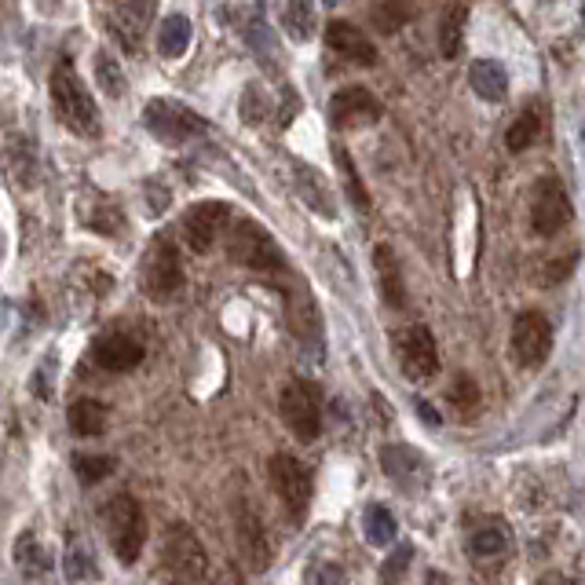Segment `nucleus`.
Masks as SVG:
<instances>
[{"label":"nucleus","instance_id":"26","mask_svg":"<svg viewBox=\"0 0 585 585\" xmlns=\"http://www.w3.org/2000/svg\"><path fill=\"white\" fill-rule=\"evenodd\" d=\"M465 22H468L465 4H450V11L439 19V52L447 55V59H458L461 55V44H465Z\"/></svg>","mask_w":585,"mask_h":585},{"label":"nucleus","instance_id":"10","mask_svg":"<svg viewBox=\"0 0 585 585\" xmlns=\"http://www.w3.org/2000/svg\"><path fill=\"white\" fill-rule=\"evenodd\" d=\"M571 198H567V187L556 176H542L538 187H534V198H531V227L534 234H542V238H553L560 234L567 224H571Z\"/></svg>","mask_w":585,"mask_h":585},{"label":"nucleus","instance_id":"33","mask_svg":"<svg viewBox=\"0 0 585 585\" xmlns=\"http://www.w3.org/2000/svg\"><path fill=\"white\" fill-rule=\"evenodd\" d=\"M333 154H337V165H341V172H344V187H348V198L355 202V209L359 213H370V194H366V187H362V176H359V169L351 165V158H348V150L337 143L333 147Z\"/></svg>","mask_w":585,"mask_h":585},{"label":"nucleus","instance_id":"37","mask_svg":"<svg viewBox=\"0 0 585 585\" xmlns=\"http://www.w3.org/2000/svg\"><path fill=\"white\" fill-rule=\"evenodd\" d=\"M410 560H414V545H395L392 553L384 556V564H381V585L403 582V575H406V567H410Z\"/></svg>","mask_w":585,"mask_h":585},{"label":"nucleus","instance_id":"2","mask_svg":"<svg viewBox=\"0 0 585 585\" xmlns=\"http://www.w3.org/2000/svg\"><path fill=\"white\" fill-rule=\"evenodd\" d=\"M161 575L169 585H209V556L187 523H169L161 534Z\"/></svg>","mask_w":585,"mask_h":585},{"label":"nucleus","instance_id":"23","mask_svg":"<svg viewBox=\"0 0 585 585\" xmlns=\"http://www.w3.org/2000/svg\"><path fill=\"white\" fill-rule=\"evenodd\" d=\"M289 322H293V333H297V341L304 344L308 351L319 355L322 351V322H319V311L311 304L308 297H300L289 304Z\"/></svg>","mask_w":585,"mask_h":585},{"label":"nucleus","instance_id":"7","mask_svg":"<svg viewBox=\"0 0 585 585\" xmlns=\"http://www.w3.org/2000/svg\"><path fill=\"white\" fill-rule=\"evenodd\" d=\"M183 289V264L180 249L172 238H154L147 260H143V293L154 300H169Z\"/></svg>","mask_w":585,"mask_h":585},{"label":"nucleus","instance_id":"28","mask_svg":"<svg viewBox=\"0 0 585 585\" xmlns=\"http://www.w3.org/2000/svg\"><path fill=\"white\" fill-rule=\"evenodd\" d=\"M538 136H542V117H538V110H523L509 125V132H505V147L512 154H520V150H531V143H538Z\"/></svg>","mask_w":585,"mask_h":585},{"label":"nucleus","instance_id":"42","mask_svg":"<svg viewBox=\"0 0 585 585\" xmlns=\"http://www.w3.org/2000/svg\"><path fill=\"white\" fill-rule=\"evenodd\" d=\"M417 410H421V417H425V421H432V425H436V421H439L436 410H432V406H428V403H417Z\"/></svg>","mask_w":585,"mask_h":585},{"label":"nucleus","instance_id":"43","mask_svg":"<svg viewBox=\"0 0 585 585\" xmlns=\"http://www.w3.org/2000/svg\"><path fill=\"white\" fill-rule=\"evenodd\" d=\"M428 585H447V578L439 575V571H428Z\"/></svg>","mask_w":585,"mask_h":585},{"label":"nucleus","instance_id":"25","mask_svg":"<svg viewBox=\"0 0 585 585\" xmlns=\"http://www.w3.org/2000/svg\"><path fill=\"white\" fill-rule=\"evenodd\" d=\"M191 19L187 15H169V19L161 22V30H158V52L165 55V59H183L187 55V48H191Z\"/></svg>","mask_w":585,"mask_h":585},{"label":"nucleus","instance_id":"6","mask_svg":"<svg viewBox=\"0 0 585 585\" xmlns=\"http://www.w3.org/2000/svg\"><path fill=\"white\" fill-rule=\"evenodd\" d=\"M143 128L150 136H158L169 147H183L205 132V121L191 107H183L176 99H150L143 107Z\"/></svg>","mask_w":585,"mask_h":585},{"label":"nucleus","instance_id":"13","mask_svg":"<svg viewBox=\"0 0 585 585\" xmlns=\"http://www.w3.org/2000/svg\"><path fill=\"white\" fill-rule=\"evenodd\" d=\"M231 224V205L224 202H198L183 216V238L191 245V253H209L224 227Z\"/></svg>","mask_w":585,"mask_h":585},{"label":"nucleus","instance_id":"35","mask_svg":"<svg viewBox=\"0 0 585 585\" xmlns=\"http://www.w3.org/2000/svg\"><path fill=\"white\" fill-rule=\"evenodd\" d=\"M117 468V461L110 454H74V472L81 483H99L107 479Z\"/></svg>","mask_w":585,"mask_h":585},{"label":"nucleus","instance_id":"22","mask_svg":"<svg viewBox=\"0 0 585 585\" xmlns=\"http://www.w3.org/2000/svg\"><path fill=\"white\" fill-rule=\"evenodd\" d=\"M66 421L74 428V436H103L110 425V410H107V403H99V399H74Z\"/></svg>","mask_w":585,"mask_h":585},{"label":"nucleus","instance_id":"15","mask_svg":"<svg viewBox=\"0 0 585 585\" xmlns=\"http://www.w3.org/2000/svg\"><path fill=\"white\" fill-rule=\"evenodd\" d=\"M143 344L132 337V333H121V330H114V333H103L96 341V348H92V359L103 366V370H110V373H128V370H136L139 362H143Z\"/></svg>","mask_w":585,"mask_h":585},{"label":"nucleus","instance_id":"21","mask_svg":"<svg viewBox=\"0 0 585 585\" xmlns=\"http://www.w3.org/2000/svg\"><path fill=\"white\" fill-rule=\"evenodd\" d=\"M114 30L125 33L128 44L136 48L143 30H147L150 15H154V0H114Z\"/></svg>","mask_w":585,"mask_h":585},{"label":"nucleus","instance_id":"44","mask_svg":"<svg viewBox=\"0 0 585 585\" xmlns=\"http://www.w3.org/2000/svg\"><path fill=\"white\" fill-rule=\"evenodd\" d=\"M337 4H341V0H326V8H337Z\"/></svg>","mask_w":585,"mask_h":585},{"label":"nucleus","instance_id":"1","mask_svg":"<svg viewBox=\"0 0 585 585\" xmlns=\"http://www.w3.org/2000/svg\"><path fill=\"white\" fill-rule=\"evenodd\" d=\"M52 107H55V117H59L74 136L99 139V132H103V125H99V107L70 59H59L52 70Z\"/></svg>","mask_w":585,"mask_h":585},{"label":"nucleus","instance_id":"34","mask_svg":"<svg viewBox=\"0 0 585 585\" xmlns=\"http://www.w3.org/2000/svg\"><path fill=\"white\" fill-rule=\"evenodd\" d=\"M63 571H66V578H74V582L96 578V560H92V553L85 549V542H70V545H66Z\"/></svg>","mask_w":585,"mask_h":585},{"label":"nucleus","instance_id":"38","mask_svg":"<svg viewBox=\"0 0 585 585\" xmlns=\"http://www.w3.org/2000/svg\"><path fill=\"white\" fill-rule=\"evenodd\" d=\"M450 403L458 406L461 414L476 410V403H479L476 381H472V377H465V373H458V377H454V384H450Z\"/></svg>","mask_w":585,"mask_h":585},{"label":"nucleus","instance_id":"20","mask_svg":"<svg viewBox=\"0 0 585 585\" xmlns=\"http://www.w3.org/2000/svg\"><path fill=\"white\" fill-rule=\"evenodd\" d=\"M4 169L15 176L19 187H33L37 180V147L26 136H11L4 143Z\"/></svg>","mask_w":585,"mask_h":585},{"label":"nucleus","instance_id":"24","mask_svg":"<svg viewBox=\"0 0 585 585\" xmlns=\"http://www.w3.org/2000/svg\"><path fill=\"white\" fill-rule=\"evenodd\" d=\"M512 545V531L505 523H483L476 531L468 534V553L479 556V560H494V556L509 553Z\"/></svg>","mask_w":585,"mask_h":585},{"label":"nucleus","instance_id":"18","mask_svg":"<svg viewBox=\"0 0 585 585\" xmlns=\"http://www.w3.org/2000/svg\"><path fill=\"white\" fill-rule=\"evenodd\" d=\"M293 187H297V194L308 202V209L315 216H326V220L337 216V205H333L330 187H326L319 169H311V165H304V161H293Z\"/></svg>","mask_w":585,"mask_h":585},{"label":"nucleus","instance_id":"29","mask_svg":"<svg viewBox=\"0 0 585 585\" xmlns=\"http://www.w3.org/2000/svg\"><path fill=\"white\" fill-rule=\"evenodd\" d=\"M286 30L297 44L315 37V4L311 0H286Z\"/></svg>","mask_w":585,"mask_h":585},{"label":"nucleus","instance_id":"9","mask_svg":"<svg viewBox=\"0 0 585 585\" xmlns=\"http://www.w3.org/2000/svg\"><path fill=\"white\" fill-rule=\"evenodd\" d=\"M553 351V322L542 311H520L512 322V355L523 370H538Z\"/></svg>","mask_w":585,"mask_h":585},{"label":"nucleus","instance_id":"16","mask_svg":"<svg viewBox=\"0 0 585 585\" xmlns=\"http://www.w3.org/2000/svg\"><path fill=\"white\" fill-rule=\"evenodd\" d=\"M326 44H330L341 59H348V63L377 66V48H373V41L370 37H362V30L359 26H351V22L333 19L330 26H326Z\"/></svg>","mask_w":585,"mask_h":585},{"label":"nucleus","instance_id":"3","mask_svg":"<svg viewBox=\"0 0 585 585\" xmlns=\"http://www.w3.org/2000/svg\"><path fill=\"white\" fill-rule=\"evenodd\" d=\"M103 527H107L110 549L121 564H136L147 545V512L132 494H117L103 509Z\"/></svg>","mask_w":585,"mask_h":585},{"label":"nucleus","instance_id":"36","mask_svg":"<svg viewBox=\"0 0 585 585\" xmlns=\"http://www.w3.org/2000/svg\"><path fill=\"white\" fill-rule=\"evenodd\" d=\"M245 41H249V48H253L260 59H271V63H278V44H275V33H271V26H267L264 19H249V26H245Z\"/></svg>","mask_w":585,"mask_h":585},{"label":"nucleus","instance_id":"14","mask_svg":"<svg viewBox=\"0 0 585 585\" xmlns=\"http://www.w3.org/2000/svg\"><path fill=\"white\" fill-rule=\"evenodd\" d=\"M381 103L370 88H341L337 96L330 99V121L337 128H370L381 121Z\"/></svg>","mask_w":585,"mask_h":585},{"label":"nucleus","instance_id":"17","mask_svg":"<svg viewBox=\"0 0 585 585\" xmlns=\"http://www.w3.org/2000/svg\"><path fill=\"white\" fill-rule=\"evenodd\" d=\"M373 267H377L381 300L388 304V308L403 311L406 308V282H403V267H399V256H395L392 245H377V249H373Z\"/></svg>","mask_w":585,"mask_h":585},{"label":"nucleus","instance_id":"12","mask_svg":"<svg viewBox=\"0 0 585 585\" xmlns=\"http://www.w3.org/2000/svg\"><path fill=\"white\" fill-rule=\"evenodd\" d=\"M234 538H238V549H242L245 564L253 567V571H267V567H271L267 527L253 501H245V498L234 501Z\"/></svg>","mask_w":585,"mask_h":585},{"label":"nucleus","instance_id":"41","mask_svg":"<svg viewBox=\"0 0 585 585\" xmlns=\"http://www.w3.org/2000/svg\"><path fill=\"white\" fill-rule=\"evenodd\" d=\"M264 114H267V110H260V88L249 85V88H245V99H242V117L249 121V125H260V121H264Z\"/></svg>","mask_w":585,"mask_h":585},{"label":"nucleus","instance_id":"32","mask_svg":"<svg viewBox=\"0 0 585 585\" xmlns=\"http://www.w3.org/2000/svg\"><path fill=\"white\" fill-rule=\"evenodd\" d=\"M96 81L103 88V96L110 99H121L128 92V81L121 74V66L114 63V55L110 52H96Z\"/></svg>","mask_w":585,"mask_h":585},{"label":"nucleus","instance_id":"11","mask_svg":"<svg viewBox=\"0 0 585 585\" xmlns=\"http://www.w3.org/2000/svg\"><path fill=\"white\" fill-rule=\"evenodd\" d=\"M267 476L275 483L278 498L286 501V509L293 512V520H300L311 505V472L304 461H297L293 454H275L267 461Z\"/></svg>","mask_w":585,"mask_h":585},{"label":"nucleus","instance_id":"31","mask_svg":"<svg viewBox=\"0 0 585 585\" xmlns=\"http://www.w3.org/2000/svg\"><path fill=\"white\" fill-rule=\"evenodd\" d=\"M366 538H370V545H381V549L399 538V523H395V516L384 505H370L366 509Z\"/></svg>","mask_w":585,"mask_h":585},{"label":"nucleus","instance_id":"5","mask_svg":"<svg viewBox=\"0 0 585 585\" xmlns=\"http://www.w3.org/2000/svg\"><path fill=\"white\" fill-rule=\"evenodd\" d=\"M278 410H282V421L300 443H315L322 432V388L315 381H289L282 388V399H278Z\"/></svg>","mask_w":585,"mask_h":585},{"label":"nucleus","instance_id":"8","mask_svg":"<svg viewBox=\"0 0 585 585\" xmlns=\"http://www.w3.org/2000/svg\"><path fill=\"white\" fill-rule=\"evenodd\" d=\"M395 359L410 381H432L439 373V348L428 326H406L395 333Z\"/></svg>","mask_w":585,"mask_h":585},{"label":"nucleus","instance_id":"4","mask_svg":"<svg viewBox=\"0 0 585 585\" xmlns=\"http://www.w3.org/2000/svg\"><path fill=\"white\" fill-rule=\"evenodd\" d=\"M227 253L234 264L249 267L256 275H282L286 271V253L278 249V242L253 220H238L227 231Z\"/></svg>","mask_w":585,"mask_h":585},{"label":"nucleus","instance_id":"27","mask_svg":"<svg viewBox=\"0 0 585 585\" xmlns=\"http://www.w3.org/2000/svg\"><path fill=\"white\" fill-rule=\"evenodd\" d=\"M381 468L395 479V483L410 487V483H414V472H421V454L410 447H384Z\"/></svg>","mask_w":585,"mask_h":585},{"label":"nucleus","instance_id":"40","mask_svg":"<svg viewBox=\"0 0 585 585\" xmlns=\"http://www.w3.org/2000/svg\"><path fill=\"white\" fill-rule=\"evenodd\" d=\"M308 585H348V575L337 564H315L308 571Z\"/></svg>","mask_w":585,"mask_h":585},{"label":"nucleus","instance_id":"19","mask_svg":"<svg viewBox=\"0 0 585 585\" xmlns=\"http://www.w3.org/2000/svg\"><path fill=\"white\" fill-rule=\"evenodd\" d=\"M468 85L479 99L487 103H501L505 92H509V77H505V66L494 63V59H476L468 66Z\"/></svg>","mask_w":585,"mask_h":585},{"label":"nucleus","instance_id":"39","mask_svg":"<svg viewBox=\"0 0 585 585\" xmlns=\"http://www.w3.org/2000/svg\"><path fill=\"white\" fill-rule=\"evenodd\" d=\"M406 19H410L406 4L392 0V4H384V11H377V15H373V26H377V30H384V33H395Z\"/></svg>","mask_w":585,"mask_h":585},{"label":"nucleus","instance_id":"30","mask_svg":"<svg viewBox=\"0 0 585 585\" xmlns=\"http://www.w3.org/2000/svg\"><path fill=\"white\" fill-rule=\"evenodd\" d=\"M15 564L26 575H48L52 571V556L44 553V545L33 534H19V542H15Z\"/></svg>","mask_w":585,"mask_h":585}]
</instances>
